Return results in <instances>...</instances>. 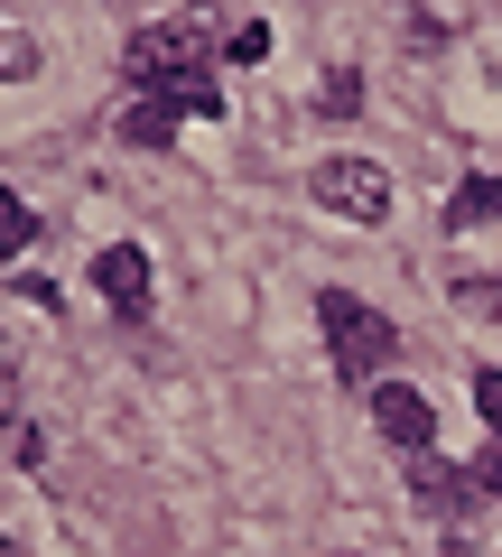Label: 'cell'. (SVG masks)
<instances>
[{
	"label": "cell",
	"instance_id": "4",
	"mask_svg": "<svg viewBox=\"0 0 502 557\" xmlns=\"http://www.w3.org/2000/svg\"><path fill=\"white\" fill-rule=\"evenodd\" d=\"M307 196H317L326 214H344V223H382V214H391V177H382L372 159H317Z\"/></svg>",
	"mask_w": 502,
	"mask_h": 557
},
{
	"label": "cell",
	"instance_id": "10",
	"mask_svg": "<svg viewBox=\"0 0 502 557\" xmlns=\"http://www.w3.org/2000/svg\"><path fill=\"white\" fill-rule=\"evenodd\" d=\"M28 242H38V223H28V205L10 196V186H0V260H10V251H28Z\"/></svg>",
	"mask_w": 502,
	"mask_h": 557
},
{
	"label": "cell",
	"instance_id": "12",
	"mask_svg": "<svg viewBox=\"0 0 502 557\" xmlns=\"http://www.w3.org/2000/svg\"><path fill=\"white\" fill-rule=\"evenodd\" d=\"M475 409H483V418L502 428V372H475Z\"/></svg>",
	"mask_w": 502,
	"mask_h": 557
},
{
	"label": "cell",
	"instance_id": "6",
	"mask_svg": "<svg viewBox=\"0 0 502 557\" xmlns=\"http://www.w3.org/2000/svg\"><path fill=\"white\" fill-rule=\"evenodd\" d=\"M94 288L121 307V317H149V251H140V242H112V251H94Z\"/></svg>",
	"mask_w": 502,
	"mask_h": 557
},
{
	"label": "cell",
	"instance_id": "1",
	"mask_svg": "<svg viewBox=\"0 0 502 557\" xmlns=\"http://www.w3.org/2000/svg\"><path fill=\"white\" fill-rule=\"evenodd\" d=\"M317 317H326V354H335V372L372 391V372H382V362L401 354L391 317H372V307H363L354 288H326V298H317Z\"/></svg>",
	"mask_w": 502,
	"mask_h": 557
},
{
	"label": "cell",
	"instance_id": "3",
	"mask_svg": "<svg viewBox=\"0 0 502 557\" xmlns=\"http://www.w3.org/2000/svg\"><path fill=\"white\" fill-rule=\"evenodd\" d=\"M177 121H223V84H168V94H140L121 112V139L131 149H168Z\"/></svg>",
	"mask_w": 502,
	"mask_h": 557
},
{
	"label": "cell",
	"instance_id": "9",
	"mask_svg": "<svg viewBox=\"0 0 502 557\" xmlns=\"http://www.w3.org/2000/svg\"><path fill=\"white\" fill-rule=\"evenodd\" d=\"M38 75V38L28 28H0V84H28Z\"/></svg>",
	"mask_w": 502,
	"mask_h": 557
},
{
	"label": "cell",
	"instance_id": "7",
	"mask_svg": "<svg viewBox=\"0 0 502 557\" xmlns=\"http://www.w3.org/2000/svg\"><path fill=\"white\" fill-rule=\"evenodd\" d=\"M502 214V177H465L456 196H446V233H475V223Z\"/></svg>",
	"mask_w": 502,
	"mask_h": 557
},
{
	"label": "cell",
	"instance_id": "13",
	"mask_svg": "<svg viewBox=\"0 0 502 557\" xmlns=\"http://www.w3.org/2000/svg\"><path fill=\"white\" fill-rule=\"evenodd\" d=\"M483 483H493V493H502V446H493V456H483Z\"/></svg>",
	"mask_w": 502,
	"mask_h": 557
},
{
	"label": "cell",
	"instance_id": "11",
	"mask_svg": "<svg viewBox=\"0 0 502 557\" xmlns=\"http://www.w3.org/2000/svg\"><path fill=\"white\" fill-rule=\"evenodd\" d=\"M456 298H465V317H502V288H493V278H456Z\"/></svg>",
	"mask_w": 502,
	"mask_h": 557
},
{
	"label": "cell",
	"instance_id": "5",
	"mask_svg": "<svg viewBox=\"0 0 502 557\" xmlns=\"http://www.w3.org/2000/svg\"><path fill=\"white\" fill-rule=\"evenodd\" d=\"M372 428H382L401 456H428V446H438V409H428L409 381H372Z\"/></svg>",
	"mask_w": 502,
	"mask_h": 557
},
{
	"label": "cell",
	"instance_id": "14",
	"mask_svg": "<svg viewBox=\"0 0 502 557\" xmlns=\"http://www.w3.org/2000/svg\"><path fill=\"white\" fill-rule=\"evenodd\" d=\"M0 557H28V548H20V539H0Z\"/></svg>",
	"mask_w": 502,
	"mask_h": 557
},
{
	"label": "cell",
	"instance_id": "8",
	"mask_svg": "<svg viewBox=\"0 0 502 557\" xmlns=\"http://www.w3.org/2000/svg\"><path fill=\"white\" fill-rule=\"evenodd\" d=\"M317 112H326V121H354V112H363V84H354V65H335V75L317 84Z\"/></svg>",
	"mask_w": 502,
	"mask_h": 557
},
{
	"label": "cell",
	"instance_id": "2",
	"mask_svg": "<svg viewBox=\"0 0 502 557\" xmlns=\"http://www.w3.org/2000/svg\"><path fill=\"white\" fill-rule=\"evenodd\" d=\"M205 65H215V47H205L196 20H159L131 38V84L140 94H168V84H205Z\"/></svg>",
	"mask_w": 502,
	"mask_h": 557
},
{
	"label": "cell",
	"instance_id": "15",
	"mask_svg": "<svg viewBox=\"0 0 502 557\" xmlns=\"http://www.w3.org/2000/svg\"><path fill=\"white\" fill-rule=\"evenodd\" d=\"M446 557H475V548H446Z\"/></svg>",
	"mask_w": 502,
	"mask_h": 557
}]
</instances>
